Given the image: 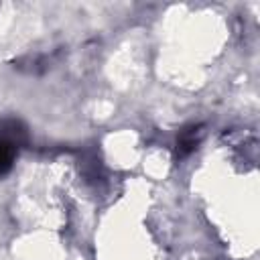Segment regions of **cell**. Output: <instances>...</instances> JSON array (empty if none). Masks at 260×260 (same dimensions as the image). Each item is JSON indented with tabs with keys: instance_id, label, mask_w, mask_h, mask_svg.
I'll use <instances>...</instances> for the list:
<instances>
[{
	"instance_id": "cell-1",
	"label": "cell",
	"mask_w": 260,
	"mask_h": 260,
	"mask_svg": "<svg viewBox=\"0 0 260 260\" xmlns=\"http://www.w3.org/2000/svg\"><path fill=\"white\" fill-rule=\"evenodd\" d=\"M18 122H12V128H4L0 130V177H4L16 158L18 152V134H22V130H16Z\"/></svg>"
},
{
	"instance_id": "cell-2",
	"label": "cell",
	"mask_w": 260,
	"mask_h": 260,
	"mask_svg": "<svg viewBox=\"0 0 260 260\" xmlns=\"http://www.w3.org/2000/svg\"><path fill=\"white\" fill-rule=\"evenodd\" d=\"M195 144H197V134H195V130H193V128L185 130V132L181 134V138H179V150H181V154L189 152Z\"/></svg>"
}]
</instances>
